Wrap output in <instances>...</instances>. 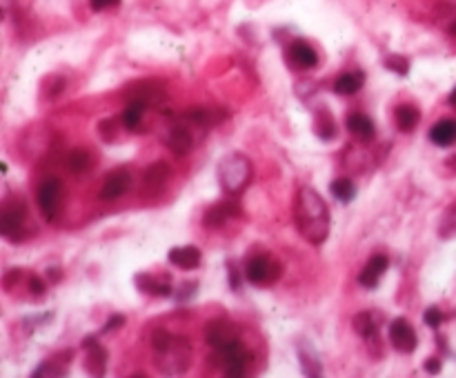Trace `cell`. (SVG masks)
<instances>
[{
    "label": "cell",
    "mask_w": 456,
    "mask_h": 378,
    "mask_svg": "<svg viewBox=\"0 0 456 378\" xmlns=\"http://www.w3.org/2000/svg\"><path fill=\"white\" fill-rule=\"evenodd\" d=\"M294 221L301 236L309 245H323L330 236V209L321 194L312 187H301L294 198Z\"/></svg>",
    "instance_id": "6da1fadb"
},
{
    "label": "cell",
    "mask_w": 456,
    "mask_h": 378,
    "mask_svg": "<svg viewBox=\"0 0 456 378\" xmlns=\"http://www.w3.org/2000/svg\"><path fill=\"white\" fill-rule=\"evenodd\" d=\"M152 347L156 365L162 374L178 376L187 372L192 363V345L185 338L172 336L167 330H156L152 336Z\"/></svg>",
    "instance_id": "7a4b0ae2"
},
{
    "label": "cell",
    "mask_w": 456,
    "mask_h": 378,
    "mask_svg": "<svg viewBox=\"0 0 456 378\" xmlns=\"http://www.w3.org/2000/svg\"><path fill=\"white\" fill-rule=\"evenodd\" d=\"M252 163L243 154H227L218 163V183L232 196L241 194L252 183Z\"/></svg>",
    "instance_id": "3957f363"
},
{
    "label": "cell",
    "mask_w": 456,
    "mask_h": 378,
    "mask_svg": "<svg viewBox=\"0 0 456 378\" xmlns=\"http://www.w3.org/2000/svg\"><path fill=\"white\" fill-rule=\"evenodd\" d=\"M283 274V267L276 258H271V256H254L247 261L245 265V278L252 283V285H256V287H269L274 285Z\"/></svg>",
    "instance_id": "277c9868"
},
{
    "label": "cell",
    "mask_w": 456,
    "mask_h": 378,
    "mask_svg": "<svg viewBox=\"0 0 456 378\" xmlns=\"http://www.w3.org/2000/svg\"><path fill=\"white\" fill-rule=\"evenodd\" d=\"M63 196H65V187L58 178H47L38 187V207H41V214L45 216V221L49 223L56 221V216L63 207Z\"/></svg>",
    "instance_id": "5b68a950"
},
{
    "label": "cell",
    "mask_w": 456,
    "mask_h": 378,
    "mask_svg": "<svg viewBox=\"0 0 456 378\" xmlns=\"http://www.w3.org/2000/svg\"><path fill=\"white\" fill-rule=\"evenodd\" d=\"M25 219H27V211L25 205H7L3 209V216H0V233H3L5 238L9 241H23L27 233H25Z\"/></svg>",
    "instance_id": "8992f818"
},
{
    "label": "cell",
    "mask_w": 456,
    "mask_h": 378,
    "mask_svg": "<svg viewBox=\"0 0 456 378\" xmlns=\"http://www.w3.org/2000/svg\"><path fill=\"white\" fill-rule=\"evenodd\" d=\"M218 358H221V365L225 369L227 376H243L245 367L249 365V350L241 343V340H236V343L223 347V350H216Z\"/></svg>",
    "instance_id": "52a82bcc"
},
{
    "label": "cell",
    "mask_w": 456,
    "mask_h": 378,
    "mask_svg": "<svg viewBox=\"0 0 456 378\" xmlns=\"http://www.w3.org/2000/svg\"><path fill=\"white\" fill-rule=\"evenodd\" d=\"M205 340L212 350H223L239 340V330H236L234 322L218 318V320H212L205 327Z\"/></svg>",
    "instance_id": "ba28073f"
},
{
    "label": "cell",
    "mask_w": 456,
    "mask_h": 378,
    "mask_svg": "<svg viewBox=\"0 0 456 378\" xmlns=\"http://www.w3.org/2000/svg\"><path fill=\"white\" fill-rule=\"evenodd\" d=\"M390 343L396 352L400 354H412L418 345V336L414 327L410 325V320L405 318H394L390 325Z\"/></svg>",
    "instance_id": "9c48e42d"
},
{
    "label": "cell",
    "mask_w": 456,
    "mask_h": 378,
    "mask_svg": "<svg viewBox=\"0 0 456 378\" xmlns=\"http://www.w3.org/2000/svg\"><path fill=\"white\" fill-rule=\"evenodd\" d=\"M287 63L291 65V69L307 71V69H314L318 65V53L314 51V47L309 43L294 41L287 47Z\"/></svg>",
    "instance_id": "30bf717a"
},
{
    "label": "cell",
    "mask_w": 456,
    "mask_h": 378,
    "mask_svg": "<svg viewBox=\"0 0 456 378\" xmlns=\"http://www.w3.org/2000/svg\"><path fill=\"white\" fill-rule=\"evenodd\" d=\"M162 142L176 154V156H187L194 147V134L192 130L187 127V125H176V127H172L165 138H162Z\"/></svg>",
    "instance_id": "8fae6325"
},
{
    "label": "cell",
    "mask_w": 456,
    "mask_h": 378,
    "mask_svg": "<svg viewBox=\"0 0 456 378\" xmlns=\"http://www.w3.org/2000/svg\"><path fill=\"white\" fill-rule=\"evenodd\" d=\"M130 185H132L130 172L118 169V172L109 174L105 178V183L100 187V198H103V201H116V198H120L127 189H130Z\"/></svg>",
    "instance_id": "7c38bea8"
},
{
    "label": "cell",
    "mask_w": 456,
    "mask_h": 378,
    "mask_svg": "<svg viewBox=\"0 0 456 378\" xmlns=\"http://www.w3.org/2000/svg\"><path fill=\"white\" fill-rule=\"evenodd\" d=\"M388 267H390V261L388 256H372L368 261V265L363 267V272L358 274V283L365 287V290H374V287L380 283L383 274L388 272Z\"/></svg>",
    "instance_id": "4fadbf2b"
},
{
    "label": "cell",
    "mask_w": 456,
    "mask_h": 378,
    "mask_svg": "<svg viewBox=\"0 0 456 378\" xmlns=\"http://www.w3.org/2000/svg\"><path fill=\"white\" fill-rule=\"evenodd\" d=\"M200 258H203V254H200V249L194 247V245L174 247L170 251V263L174 267L182 269V272H192V269L200 267Z\"/></svg>",
    "instance_id": "5bb4252c"
},
{
    "label": "cell",
    "mask_w": 456,
    "mask_h": 378,
    "mask_svg": "<svg viewBox=\"0 0 456 378\" xmlns=\"http://www.w3.org/2000/svg\"><path fill=\"white\" fill-rule=\"evenodd\" d=\"M430 140L436 147H452L456 145V120L443 118L430 130Z\"/></svg>",
    "instance_id": "9a60e30c"
},
{
    "label": "cell",
    "mask_w": 456,
    "mask_h": 378,
    "mask_svg": "<svg viewBox=\"0 0 456 378\" xmlns=\"http://www.w3.org/2000/svg\"><path fill=\"white\" fill-rule=\"evenodd\" d=\"M352 325H354V330H356V334H358L361 338L368 340L370 347H374V343L378 345V325H376V320H374L372 312H361V314H356L354 320H352Z\"/></svg>",
    "instance_id": "2e32d148"
},
{
    "label": "cell",
    "mask_w": 456,
    "mask_h": 378,
    "mask_svg": "<svg viewBox=\"0 0 456 378\" xmlns=\"http://www.w3.org/2000/svg\"><path fill=\"white\" fill-rule=\"evenodd\" d=\"M365 85V74L363 71H345V74H341L336 80H334V92L341 94V96H354L358 94L361 89Z\"/></svg>",
    "instance_id": "e0dca14e"
},
{
    "label": "cell",
    "mask_w": 456,
    "mask_h": 378,
    "mask_svg": "<svg viewBox=\"0 0 456 378\" xmlns=\"http://www.w3.org/2000/svg\"><path fill=\"white\" fill-rule=\"evenodd\" d=\"M348 132L361 140V142H370L376 134V127H374V122L370 116H365V114H352L348 118Z\"/></svg>",
    "instance_id": "ac0fdd59"
},
{
    "label": "cell",
    "mask_w": 456,
    "mask_h": 378,
    "mask_svg": "<svg viewBox=\"0 0 456 378\" xmlns=\"http://www.w3.org/2000/svg\"><path fill=\"white\" fill-rule=\"evenodd\" d=\"M394 120L400 132L410 134L418 127V122H421V112H418L414 105H398L394 110Z\"/></svg>",
    "instance_id": "d6986e66"
},
{
    "label": "cell",
    "mask_w": 456,
    "mask_h": 378,
    "mask_svg": "<svg viewBox=\"0 0 456 378\" xmlns=\"http://www.w3.org/2000/svg\"><path fill=\"white\" fill-rule=\"evenodd\" d=\"M85 347H87V372L94 374V376H103L105 374V365H107L105 350L96 343V338H87Z\"/></svg>",
    "instance_id": "ffe728a7"
},
{
    "label": "cell",
    "mask_w": 456,
    "mask_h": 378,
    "mask_svg": "<svg viewBox=\"0 0 456 378\" xmlns=\"http://www.w3.org/2000/svg\"><path fill=\"white\" fill-rule=\"evenodd\" d=\"M167 178H170V165L167 163H154V165L147 167V172H145L142 183H145V187H147V189L158 191V189L165 187Z\"/></svg>",
    "instance_id": "44dd1931"
},
{
    "label": "cell",
    "mask_w": 456,
    "mask_h": 378,
    "mask_svg": "<svg viewBox=\"0 0 456 378\" xmlns=\"http://www.w3.org/2000/svg\"><path fill=\"white\" fill-rule=\"evenodd\" d=\"M136 287L150 296H170L172 294V285L167 280H160V278H154L147 274L136 276Z\"/></svg>",
    "instance_id": "7402d4cb"
},
{
    "label": "cell",
    "mask_w": 456,
    "mask_h": 378,
    "mask_svg": "<svg viewBox=\"0 0 456 378\" xmlns=\"http://www.w3.org/2000/svg\"><path fill=\"white\" fill-rule=\"evenodd\" d=\"M147 110V105L140 103V100H130V105L125 107V112L120 114V125L125 130H138V125L142 122V114Z\"/></svg>",
    "instance_id": "603a6c76"
},
{
    "label": "cell",
    "mask_w": 456,
    "mask_h": 378,
    "mask_svg": "<svg viewBox=\"0 0 456 378\" xmlns=\"http://www.w3.org/2000/svg\"><path fill=\"white\" fill-rule=\"evenodd\" d=\"M299 358H301V369L305 376H321L323 367H321V361H318V356L316 352L309 347V345H301L299 350Z\"/></svg>",
    "instance_id": "cb8c5ba5"
},
{
    "label": "cell",
    "mask_w": 456,
    "mask_h": 378,
    "mask_svg": "<svg viewBox=\"0 0 456 378\" xmlns=\"http://www.w3.org/2000/svg\"><path fill=\"white\" fill-rule=\"evenodd\" d=\"M232 205H216V207H209L205 211V225L207 227H223L225 221L229 219L232 214H239V209H229Z\"/></svg>",
    "instance_id": "d4e9b609"
},
{
    "label": "cell",
    "mask_w": 456,
    "mask_h": 378,
    "mask_svg": "<svg viewBox=\"0 0 456 378\" xmlns=\"http://www.w3.org/2000/svg\"><path fill=\"white\" fill-rule=\"evenodd\" d=\"M330 189L338 203H352L356 196V185L350 181V178H336Z\"/></svg>",
    "instance_id": "484cf974"
},
{
    "label": "cell",
    "mask_w": 456,
    "mask_h": 378,
    "mask_svg": "<svg viewBox=\"0 0 456 378\" xmlns=\"http://www.w3.org/2000/svg\"><path fill=\"white\" fill-rule=\"evenodd\" d=\"M89 163H91V158H89V152H85V149H74V152L67 154V167L74 174L87 172Z\"/></svg>",
    "instance_id": "4316f807"
},
{
    "label": "cell",
    "mask_w": 456,
    "mask_h": 378,
    "mask_svg": "<svg viewBox=\"0 0 456 378\" xmlns=\"http://www.w3.org/2000/svg\"><path fill=\"white\" fill-rule=\"evenodd\" d=\"M439 236L441 238H454L456 236V205H452L441 219L439 225Z\"/></svg>",
    "instance_id": "83f0119b"
},
{
    "label": "cell",
    "mask_w": 456,
    "mask_h": 378,
    "mask_svg": "<svg viewBox=\"0 0 456 378\" xmlns=\"http://www.w3.org/2000/svg\"><path fill=\"white\" fill-rule=\"evenodd\" d=\"M385 67L396 71L398 76H408V71H410V61L405 56H398V53H392V56L385 61Z\"/></svg>",
    "instance_id": "f1b7e54d"
},
{
    "label": "cell",
    "mask_w": 456,
    "mask_h": 378,
    "mask_svg": "<svg viewBox=\"0 0 456 378\" xmlns=\"http://www.w3.org/2000/svg\"><path fill=\"white\" fill-rule=\"evenodd\" d=\"M316 132H318V136H321L323 140H330V138H334V136H336V125H334V120H332L330 116H325V118H321V116H318Z\"/></svg>",
    "instance_id": "f546056e"
},
{
    "label": "cell",
    "mask_w": 456,
    "mask_h": 378,
    "mask_svg": "<svg viewBox=\"0 0 456 378\" xmlns=\"http://www.w3.org/2000/svg\"><path fill=\"white\" fill-rule=\"evenodd\" d=\"M423 320H425V325H428V327L439 330V327H441V322H443V314H441V310H439V308H428V310H425Z\"/></svg>",
    "instance_id": "4dcf8cb0"
},
{
    "label": "cell",
    "mask_w": 456,
    "mask_h": 378,
    "mask_svg": "<svg viewBox=\"0 0 456 378\" xmlns=\"http://www.w3.org/2000/svg\"><path fill=\"white\" fill-rule=\"evenodd\" d=\"M120 325H125V316L116 314V316H112V318H109V320L105 322L103 330H100V334H109V332H114V330L120 327Z\"/></svg>",
    "instance_id": "1f68e13d"
},
{
    "label": "cell",
    "mask_w": 456,
    "mask_h": 378,
    "mask_svg": "<svg viewBox=\"0 0 456 378\" xmlns=\"http://www.w3.org/2000/svg\"><path fill=\"white\" fill-rule=\"evenodd\" d=\"M91 9L96 11H105V9H112V7H118L120 0H89Z\"/></svg>",
    "instance_id": "d6a6232c"
},
{
    "label": "cell",
    "mask_w": 456,
    "mask_h": 378,
    "mask_svg": "<svg viewBox=\"0 0 456 378\" xmlns=\"http://www.w3.org/2000/svg\"><path fill=\"white\" fill-rule=\"evenodd\" d=\"M29 292H31V294H36V296L45 294V283H43V278L31 276V280H29Z\"/></svg>",
    "instance_id": "836d02e7"
},
{
    "label": "cell",
    "mask_w": 456,
    "mask_h": 378,
    "mask_svg": "<svg viewBox=\"0 0 456 378\" xmlns=\"http://www.w3.org/2000/svg\"><path fill=\"white\" fill-rule=\"evenodd\" d=\"M425 372L439 374L441 372V361H439V358H428V361H425Z\"/></svg>",
    "instance_id": "e575fe53"
},
{
    "label": "cell",
    "mask_w": 456,
    "mask_h": 378,
    "mask_svg": "<svg viewBox=\"0 0 456 378\" xmlns=\"http://www.w3.org/2000/svg\"><path fill=\"white\" fill-rule=\"evenodd\" d=\"M229 285L234 290H239V274H236V269H229Z\"/></svg>",
    "instance_id": "d590c367"
},
{
    "label": "cell",
    "mask_w": 456,
    "mask_h": 378,
    "mask_svg": "<svg viewBox=\"0 0 456 378\" xmlns=\"http://www.w3.org/2000/svg\"><path fill=\"white\" fill-rule=\"evenodd\" d=\"M49 276H51V280L58 283V280H61V278H58V276H61V269H49Z\"/></svg>",
    "instance_id": "8d00e7d4"
},
{
    "label": "cell",
    "mask_w": 456,
    "mask_h": 378,
    "mask_svg": "<svg viewBox=\"0 0 456 378\" xmlns=\"http://www.w3.org/2000/svg\"><path fill=\"white\" fill-rule=\"evenodd\" d=\"M450 105H452V107H456V87L452 89V94H450Z\"/></svg>",
    "instance_id": "74e56055"
},
{
    "label": "cell",
    "mask_w": 456,
    "mask_h": 378,
    "mask_svg": "<svg viewBox=\"0 0 456 378\" xmlns=\"http://www.w3.org/2000/svg\"><path fill=\"white\" fill-rule=\"evenodd\" d=\"M450 33H452V36H456V21H454L452 25H450Z\"/></svg>",
    "instance_id": "f35d334b"
}]
</instances>
